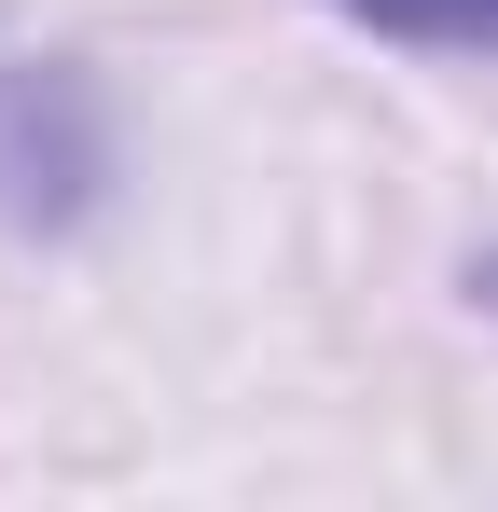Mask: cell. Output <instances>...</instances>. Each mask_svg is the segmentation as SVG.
<instances>
[{"label": "cell", "mask_w": 498, "mask_h": 512, "mask_svg": "<svg viewBox=\"0 0 498 512\" xmlns=\"http://www.w3.org/2000/svg\"><path fill=\"white\" fill-rule=\"evenodd\" d=\"M346 28L415 42V56H498V0H332Z\"/></svg>", "instance_id": "6da1fadb"}, {"label": "cell", "mask_w": 498, "mask_h": 512, "mask_svg": "<svg viewBox=\"0 0 498 512\" xmlns=\"http://www.w3.org/2000/svg\"><path fill=\"white\" fill-rule=\"evenodd\" d=\"M471 291H485V305H498V250H485V263H471Z\"/></svg>", "instance_id": "7a4b0ae2"}]
</instances>
